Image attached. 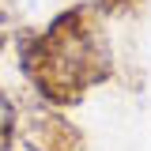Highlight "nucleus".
Listing matches in <instances>:
<instances>
[{"mask_svg": "<svg viewBox=\"0 0 151 151\" xmlns=\"http://www.w3.org/2000/svg\"><path fill=\"white\" fill-rule=\"evenodd\" d=\"M19 72L53 110L79 106L91 87L113 79V45L94 4L57 12L42 30H19Z\"/></svg>", "mask_w": 151, "mask_h": 151, "instance_id": "nucleus-1", "label": "nucleus"}, {"mask_svg": "<svg viewBox=\"0 0 151 151\" xmlns=\"http://www.w3.org/2000/svg\"><path fill=\"white\" fill-rule=\"evenodd\" d=\"M19 140L27 151H87V136L64 110L38 106L19 117Z\"/></svg>", "mask_w": 151, "mask_h": 151, "instance_id": "nucleus-2", "label": "nucleus"}, {"mask_svg": "<svg viewBox=\"0 0 151 151\" xmlns=\"http://www.w3.org/2000/svg\"><path fill=\"white\" fill-rule=\"evenodd\" d=\"M19 140V113H15V102L8 98V91L0 87V151H12Z\"/></svg>", "mask_w": 151, "mask_h": 151, "instance_id": "nucleus-3", "label": "nucleus"}, {"mask_svg": "<svg viewBox=\"0 0 151 151\" xmlns=\"http://www.w3.org/2000/svg\"><path fill=\"white\" fill-rule=\"evenodd\" d=\"M15 27H19V8H15V0H0V53H4V45L12 42Z\"/></svg>", "mask_w": 151, "mask_h": 151, "instance_id": "nucleus-4", "label": "nucleus"}, {"mask_svg": "<svg viewBox=\"0 0 151 151\" xmlns=\"http://www.w3.org/2000/svg\"><path fill=\"white\" fill-rule=\"evenodd\" d=\"M94 8H98V15H129V12H136V4L140 0H91Z\"/></svg>", "mask_w": 151, "mask_h": 151, "instance_id": "nucleus-5", "label": "nucleus"}]
</instances>
